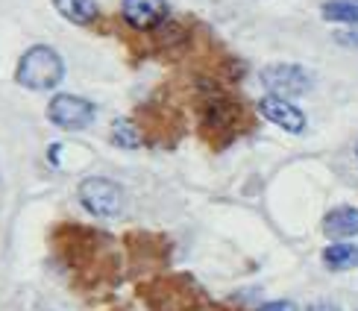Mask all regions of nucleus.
Returning a JSON list of instances; mask_svg holds the SVG:
<instances>
[{"label":"nucleus","instance_id":"nucleus-1","mask_svg":"<svg viewBox=\"0 0 358 311\" xmlns=\"http://www.w3.org/2000/svg\"><path fill=\"white\" fill-rule=\"evenodd\" d=\"M15 80H18V85H24L27 92H53V88L65 80V62L48 44H36V48H29L21 56Z\"/></svg>","mask_w":358,"mask_h":311},{"label":"nucleus","instance_id":"nucleus-2","mask_svg":"<svg viewBox=\"0 0 358 311\" xmlns=\"http://www.w3.org/2000/svg\"><path fill=\"white\" fill-rule=\"evenodd\" d=\"M77 197L83 203V209L94 217L112 220L127 209V194L124 188L115 180H106V176H88V180L80 182Z\"/></svg>","mask_w":358,"mask_h":311},{"label":"nucleus","instance_id":"nucleus-3","mask_svg":"<svg viewBox=\"0 0 358 311\" xmlns=\"http://www.w3.org/2000/svg\"><path fill=\"white\" fill-rule=\"evenodd\" d=\"M262 85L267 88V94L273 97H303L311 92V85H315V77L303 68V65H294V62H276V65H267L262 68L259 73Z\"/></svg>","mask_w":358,"mask_h":311},{"label":"nucleus","instance_id":"nucleus-4","mask_svg":"<svg viewBox=\"0 0 358 311\" xmlns=\"http://www.w3.org/2000/svg\"><path fill=\"white\" fill-rule=\"evenodd\" d=\"M48 117L50 124L65 129V132H80L94 124L97 109L92 100H85L80 94H56L48 106Z\"/></svg>","mask_w":358,"mask_h":311},{"label":"nucleus","instance_id":"nucleus-5","mask_svg":"<svg viewBox=\"0 0 358 311\" xmlns=\"http://www.w3.org/2000/svg\"><path fill=\"white\" fill-rule=\"evenodd\" d=\"M259 112H262L264 121H271L282 132H291V136H300V132H306V115H303V109L294 106V103L285 100V97H273V94L262 97L259 100Z\"/></svg>","mask_w":358,"mask_h":311},{"label":"nucleus","instance_id":"nucleus-6","mask_svg":"<svg viewBox=\"0 0 358 311\" xmlns=\"http://www.w3.org/2000/svg\"><path fill=\"white\" fill-rule=\"evenodd\" d=\"M168 0H124L121 18L132 29H156L168 18Z\"/></svg>","mask_w":358,"mask_h":311},{"label":"nucleus","instance_id":"nucleus-7","mask_svg":"<svg viewBox=\"0 0 358 311\" xmlns=\"http://www.w3.org/2000/svg\"><path fill=\"white\" fill-rule=\"evenodd\" d=\"M323 235L332 241L358 238V205H335L323 217Z\"/></svg>","mask_w":358,"mask_h":311},{"label":"nucleus","instance_id":"nucleus-8","mask_svg":"<svg viewBox=\"0 0 358 311\" xmlns=\"http://www.w3.org/2000/svg\"><path fill=\"white\" fill-rule=\"evenodd\" d=\"M323 264L332 273H347L358 268V244L352 241H332L323 249Z\"/></svg>","mask_w":358,"mask_h":311},{"label":"nucleus","instance_id":"nucleus-9","mask_svg":"<svg viewBox=\"0 0 358 311\" xmlns=\"http://www.w3.org/2000/svg\"><path fill=\"white\" fill-rule=\"evenodd\" d=\"M53 6H56V12L62 15L65 21L77 24V27L94 24L97 15H100V9H97L94 0H53Z\"/></svg>","mask_w":358,"mask_h":311},{"label":"nucleus","instance_id":"nucleus-10","mask_svg":"<svg viewBox=\"0 0 358 311\" xmlns=\"http://www.w3.org/2000/svg\"><path fill=\"white\" fill-rule=\"evenodd\" d=\"M323 21L329 24H347L358 27V0H326L320 6Z\"/></svg>","mask_w":358,"mask_h":311},{"label":"nucleus","instance_id":"nucleus-11","mask_svg":"<svg viewBox=\"0 0 358 311\" xmlns=\"http://www.w3.org/2000/svg\"><path fill=\"white\" fill-rule=\"evenodd\" d=\"M112 141L117 147H124V150H138L141 147V132L136 129V124L129 121V117H117L112 124Z\"/></svg>","mask_w":358,"mask_h":311},{"label":"nucleus","instance_id":"nucleus-12","mask_svg":"<svg viewBox=\"0 0 358 311\" xmlns=\"http://www.w3.org/2000/svg\"><path fill=\"white\" fill-rule=\"evenodd\" d=\"M259 311H300V305L291 303V300H271V303H264Z\"/></svg>","mask_w":358,"mask_h":311},{"label":"nucleus","instance_id":"nucleus-13","mask_svg":"<svg viewBox=\"0 0 358 311\" xmlns=\"http://www.w3.org/2000/svg\"><path fill=\"white\" fill-rule=\"evenodd\" d=\"M306 311H341L335 303H329V300H320V303H311Z\"/></svg>","mask_w":358,"mask_h":311},{"label":"nucleus","instance_id":"nucleus-14","mask_svg":"<svg viewBox=\"0 0 358 311\" xmlns=\"http://www.w3.org/2000/svg\"><path fill=\"white\" fill-rule=\"evenodd\" d=\"M341 44H350V48H358V36H352V33H338L335 36Z\"/></svg>","mask_w":358,"mask_h":311},{"label":"nucleus","instance_id":"nucleus-15","mask_svg":"<svg viewBox=\"0 0 358 311\" xmlns=\"http://www.w3.org/2000/svg\"><path fill=\"white\" fill-rule=\"evenodd\" d=\"M355 159H358V141H355Z\"/></svg>","mask_w":358,"mask_h":311}]
</instances>
